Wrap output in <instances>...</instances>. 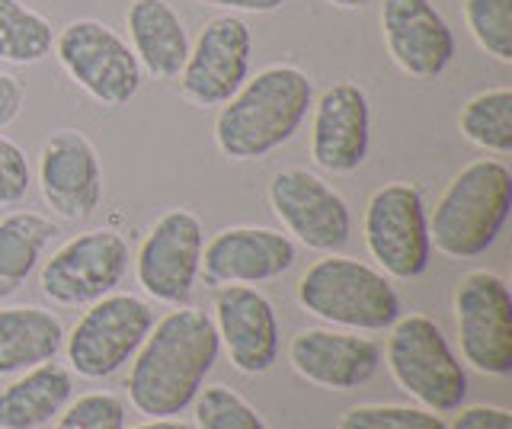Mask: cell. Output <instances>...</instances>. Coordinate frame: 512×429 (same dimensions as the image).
Returning <instances> with one entry per match:
<instances>
[{"label": "cell", "mask_w": 512, "mask_h": 429, "mask_svg": "<svg viewBox=\"0 0 512 429\" xmlns=\"http://www.w3.org/2000/svg\"><path fill=\"white\" fill-rule=\"evenodd\" d=\"M218 349L215 321L205 311L186 305L170 311L144 337L128 372V397L135 410L151 420L183 413L218 362Z\"/></svg>", "instance_id": "cell-1"}, {"label": "cell", "mask_w": 512, "mask_h": 429, "mask_svg": "<svg viewBox=\"0 0 512 429\" xmlns=\"http://www.w3.org/2000/svg\"><path fill=\"white\" fill-rule=\"evenodd\" d=\"M314 106L311 77L295 65H269L247 77L215 119L218 151L231 161L260 157L292 141Z\"/></svg>", "instance_id": "cell-2"}, {"label": "cell", "mask_w": 512, "mask_h": 429, "mask_svg": "<svg viewBox=\"0 0 512 429\" xmlns=\"http://www.w3.org/2000/svg\"><path fill=\"white\" fill-rule=\"evenodd\" d=\"M509 209L512 170L496 157H484L448 183L429 218V241L452 260H474L503 234Z\"/></svg>", "instance_id": "cell-3"}, {"label": "cell", "mask_w": 512, "mask_h": 429, "mask_svg": "<svg viewBox=\"0 0 512 429\" xmlns=\"http://www.w3.org/2000/svg\"><path fill=\"white\" fill-rule=\"evenodd\" d=\"M298 301L320 321L352 330H384L400 317V295L384 273L340 253L304 269Z\"/></svg>", "instance_id": "cell-4"}, {"label": "cell", "mask_w": 512, "mask_h": 429, "mask_svg": "<svg viewBox=\"0 0 512 429\" xmlns=\"http://www.w3.org/2000/svg\"><path fill=\"white\" fill-rule=\"evenodd\" d=\"M391 327L388 369L397 385L432 413L458 410L468 394V378L442 327L426 314L397 317Z\"/></svg>", "instance_id": "cell-5"}, {"label": "cell", "mask_w": 512, "mask_h": 429, "mask_svg": "<svg viewBox=\"0 0 512 429\" xmlns=\"http://www.w3.org/2000/svg\"><path fill=\"white\" fill-rule=\"evenodd\" d=\"M55 58L71 81L103 106H125L141 90L144 71L116 29L100 20H74L55 36Z\"/></svg>", "instance_id": "cell-6"}, {"label": "cell", "mask_w": 512, "mask_h": 429, "mask_svg": "<svg viewBox=\"0 0 512 429\" xmlns=\"http://www.w3.org/2000/svg\"><path fill=\"white\" fill-rule=\"evenodd\" d=\"M365 247L394 279H416L432 257L429 215L423 193L413 183L394 180L372 193L362 218Z\"/></svg>", "instance_id": "cell-7"}, {"label": "cell", "mask_w": 512, "mask_h": 429, "mask_svg": "<svg viewBox=\"0 0 512 429\" xmlns=\"http://www.w3.org/2000/svg\"><path fill=\"white\" fill-rule=\"evenodd\" d=\"M154 327L148 301L128 292H109L93 301L68 337V362L84 378H106L135 359Z\"/></svg>", "instance_id": "cell-8"}, {"label": "cell", "mask_w": 512, "mask_h": 429, "mask_svg": "<svg viewBox=\"0 0 512 429\" xmlns=\"http://www.w3.org/2000/svg\"><path fill=\"white\" fill-rule=\"evenodd\" d=\"M455 324L464 362L484 375L512 372V292L503 276L464 273L455 289Z\"/></svg>", "instance_id": "cell-9"}, {"label": "cell", "mask_w": 512, "mask_h": 429, "mask_svg": "<svg viewBox=\"0 0 512 429\" xmlns=\"http://www.w3.org/2000/svg\"><path fill=\"white\" fill-rule=\"evenodd\" d=\"M128 269V244L125 237L100 228L84 231L61 244L52 260L42 266V295L58 308H80L93 305L109 295L122 282Z\"/></svg>", "instance_id": "cell-10"}, {"label": "cell", "mask_w": 512, "mask_h": 429, "mask_svg": "<svg viewBox=\"0 0 512 429\" xmlns=\"http://www.w3.org/2000/svg\"><path fill=\"white\" fill-rule=\"evenodd\" d=\"M253 33L250 26L224 13L202 26L199 39L189 45L180 71V93L199 109L224 106L250 77Z\"/></svg>", "instance_id": "cell-11"}, {"label": "cell", "mask_w": 512, "mask_h": 429, "mask_svg": "<svg viewBox=\"0 0 512 429\" xmlns=\"http://www.w3.org/2000/svg\"><path fill=\"white\" fill-rule=\"evenodd\" d=\"M202 221L189 209H170L164 212L148 237L138 247L135 273L141 289L164 305L180 308L189 301L192 285L202 273Z\"/></svg>", "instance_id": "cell-12"}, {"label": "cell", "mask_w": 512, "mask_h": 429, "mask_svg": "<svg viewBox=\"0 0 512 429\" xmlns=\"http://www.w3.org/2000/svg\"><path fill=\"white\" fill-rule=\"evenodd\" d=\"M269 205L279 221L304 247L340 253L352 234V212L346 199L317 173L301 167L279 170L269 183Z\"/></svg>", "instance_id": "cell-13"}, {"label": "cell", "mask_w": 512, "mask_h": 429, "mask_svg": "<svg viewBox=\"0 0 512 429\" xmlns=\"http://www.w3.org/2000/svg\"><path fill=\"white\" fill-rule=\"evenodd\" d=\"M39 186L58 218L87 221L103 202V167L93 141L77 129L55 132L39 154Z\"/></svg>", "instance_id": "cell-14"}, {"label": "cell", "mask_w": 512, "mask_h": 429, "mask_svg": "<svg viewBox=\"0 0 512 429\" xmlns=\"http://www.w3.org/2000/svg\"><path fill=\"white\" fill-rule=\"evenodd\" d=\"M381 36L394 65L413 81H436L455 58V33L432 0H384Z\"/></svg>", "instance_id": "cell-15"}, {"label": "cell", "mask_w": 512, "mask_h": 429, "mask_svg": "<svg viewBox=\"0 0 512 429\" xmlns=\"http://www.w3.org/2000/svg\"><path fill=\"white\" fill-rule=\"evenodd\" d=\"M311 119V157L327 173H352L365 164L372 145V103L368 93L340 81L317 97Z\"/></svg>", "instance_id": "cell-16"}, {"label": "cell", "mask_w": 512, "mask_h": 429, "mask_svg": "<svg viewBox=\"0 0 512 429\" xmlns=\"http://www.w3.org/2000/svg\"><path fill=\"white\" fill-rule=\"evenodd\" d=\"M215 330L237 372L263 375L279 359L276 308L250 285H224L215 295Z\"/></svg>", "instance_id": "cell-17"}, {"label": "cell", "mask_w": 512, "mask_h": 429, "mask_svg": "<svg viewBox=\"0 0 512 429\" xmlns=\"http://www.w3.org/2000/svg\"><path fill=\"white\" fill-rule=\"evenodd\" d=\"M295 260L292 237L272 228H224L202 247V269L215 285L279 279Z\"/></svg>", "instance_id": "cell-18"}, {"label": "cell", "mask_w": 512, "mask_h": 429, "mask_svg": "<svg viewBox=\"0 0 512 429\" xmlns=\"http://www.w3.org/2000/svg\"><path fill=\"white\" fill-rule=\"evenodd\" d=\"M295 372L320 388L349 391L375 378L381 365V346L356 333L336 330H301L288 346Z\"/></svg>", "instance_id": "cell-19"}, {"label": "cell", "mask_w": 512, "mask_h": 429, "mask_svg": "<svg viewBox=\"0 0 512 429\" xmlns=\"http://www.w3.org/2000/svg\"><path fill=\"white\" fill-rule=\"evenodd\" d=\"M125 26L141 71L157 81L180 77L189 55V33L167 0H132L125 10Z\"/></svg>", "instance_id": "cell-20"}, {"label": "cell", "mask_w": 512, "mask_h": 429, "mask_svg": "<svg viewBox=\"0 0 512 429\" xmlns=\"http://www.w3.org/2000/svg\"><path fill=\"white\" fill-rule=\"evenodd\" d=\"M71 394L74 378L55 359L26 369L23 378L0 391V429H39L58 417Z\"/></svg>", "instance_id": "cell-21"}, {"label": "cell", "mask_w": 512, "mask_h": 429, "mask_svg": "<svg viewBox=\"0 0 512 429\" xmlns=\"http://www.w3.org/2000/svg\"><path fill=\"white\" fill-rule=\"evenodd\" d=\"M64 346L61 321L36 305L0 308V375L52 362Z\"/></svg>", "instance_id": "cell-22"}, {"label": "cell", "mask_w": 512, "mask_h": 429, "mask_svg": "<svg viewBox=\"0 0 512 429\" xmlns=\"http://www.w3.org/2000/svg\"><path fill=\"white\" fill-rule=\"evenodd\" d=\"M55 234L58 228L52 218L39 212H13L0 218V301L23 289Z\"/></svg>", "instance_id": "cell-23"}, {"label": "cell", "mask_w": 512, "mask_h": 429, "mask_svg": "<svg viewBox=\"0 0 512 429\" xmlns=\"http://www.w3.org/2000/svg\"><path fill=\"white\" fill-rule=\"evenodd\" d=\"M458 129L471 145L484 148L496 157L512 154V90L490 87L474 93L461 109Z\"/></svg>", "instance_id": "cell-24"}, {"label": "cell", "mask_w": 512, "mask_h": 429, "mask_svg": "<svg viewBox=\"0 0 512 429\" xmlns=\"http://www.w3.org/2000/svg\"><path fill=\"white\" fill-rule=\"evenodd\" d=\"M55 29L39 10L23 0H0V61L7 65H36L52 55Z\"/></svg>", "instance_id": "cell-25"}, {"label": "cell", "mask_w": 512, "mask_h": 429, "mask_svg": "<svg viewBox=\"0 0 512 429\" xmlns=\"http://www.w3.org/2000/svg\"><path fill=\"white\" fill-rule=\"evenodd\" d=\"M474 42L500 65H512V0H461Z\"/></svg>", "instance_id": "cell-26"}, {"label": "cell", "mask_w": 512, "mask_h": 429, "mask_svg": "<svg viewBox=\"0 0 512 429\" xmlns=\"http://www.w3.org/2000/svg\"><path fill=\"white\" fill-rule=\"evenodd\" d=\"M196 426L199 429H269L266 420L237 391L212 385L196 394Z\"/></svg>", "instance_id": "cell-27"}, {"label": "cell", "mask_w": 512, "mask_h": 429, "mask_svg": "<svg viewBox=\"0 0 512 429\" xmlns=\"http://www.w3.org/2000/svg\"><path fill=\"white\" fill-rule=\"evenodd\" d=\"M336 429H448L445 420L432 410L397 407V404H368L346 410Z\"/></svg>", "instance_id": "cell-28"}, {"label": "cell", "mask_w": 512, "mask_h": 429, "mask_svg": "<svg viewBox=\"0 0 512 429\" xmlns=\"http://www.w3.org/2000/svg\"><path fill=\"white\" fill-rule=\"evenodd\" d=\"M55 429H125V404L109 391L84 394L61 413Z\"/></svg>", "instance_id": "cell-29"}, {"label": "cell", "mask_w": 512, "mask_h": 429, "mask_svg": "<svg viewBox=\"0 0 512 429\" xmlns=\"http://www.w3.org/2000/svg\"><path fill=\"white\" fill-rule=\"evenodd\" d=\"M32 186V170L26 161V151L0 135V205H16L23 202Z\"/></svg>", "instance_id": "cell-30"}, {"label": "cell", "mask_w": 512, "mask_h": 429, "mask_svg": "<svg viewBox=\"0 0 512 429\" xmlns=\"http://www.w3.org/2000/svg\"><path fill=\"white\" fill-rule=\"evenodd\" d=\"M448 429H512V413L506 407H464Z\"/></svg>", "instance_id": "cell-31"}, {"label": "cell", "mask_w": 512, "mask_h": 429, "mask_svg": "<svg viewBox=\"0 0 512 429\" xmlns=\"http://www.w3.org/2000/svg\"><path fill=\"white\" fill-rule=\"evenodd\" d=\"M23 106H26L23 81H16V77L7 71H0V129H7L10 122L20 119Z\"/></svg>", "instance_id": "cell-32"}, {"label": "cell", "mask_w": 512, "mask_h": 429, "mask_svg": "<svg viewBox=\"0 0 512 429\" xmlns=\"http://www.w3.org/2000/svg\"><path fill=\"white\" fill-rule=\"evenodd\" d=\"M199 4L231 10V13H276L288 4V0H199Z\"/></svg>", "instance_id": "cell-33"}, {"label": "cell", "mask_w": 512, "mask_h": 429, "mask_svg": "<svg viewBox=\"0 0 512 429\" xmlns=\"http://www.w3.org/2000/svg\"><path fill=\"white\" fill-rule=\"evenodd\" d=\"M132 429H196L183 420H173V417H160V420H151V423H141V426H132Z\"/></svg>", "instance_id": "cell-34"}, {"label": "cell", "mask_w": 512, "mask_h": 429, "mask_svg": "<svg viewBox=\"0 0 512 429\" xmlns=\"http://www.w3.org/2000/svg\"><path fill=\"white\" fill-rule=\"evenodd\" d=\"M327 4L336 10H362L365 4H372V0H327Z\"/></svg>", "instance_id": "cell-35"}]
</instances>
